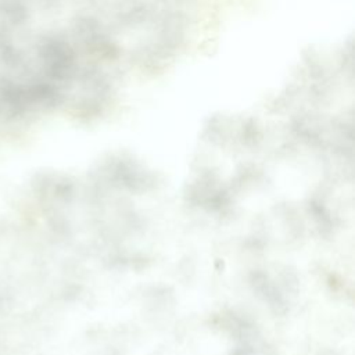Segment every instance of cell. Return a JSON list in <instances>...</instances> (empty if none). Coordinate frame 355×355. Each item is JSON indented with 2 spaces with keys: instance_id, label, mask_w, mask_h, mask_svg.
<instances>
[]
</instances>
